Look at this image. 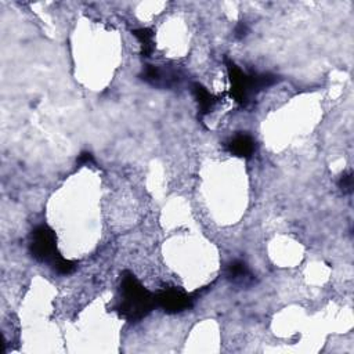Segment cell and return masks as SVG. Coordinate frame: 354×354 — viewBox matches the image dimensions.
<instances>
[{
    "label": "cell",
    "mask_w": 354,
    "mask_h": 354,
    "mask_svg": "<svg viewBox=\"0 0 354 354\" xmlns=\"http://www.w3.org/2000/svg\"><path fill=\"white\" fill-rule=\"evenodd\" d=\"M156 307L155 295L151 293L137 277L126 270L120 274L119 297L115 311L129 322H137L145 318Z\"/></svg>",
    "instance_id": "obj_1"
},
{
    "label": "cell",
    "mask_w": 354,
    "mask_h": 354,
    "mask_svg": "<svg viewBox=\"0 0 354 354\" xmlns=\"http://www.w3.org/2000/svg\"><path fill=\"white\" fill-rule=\"evenodd\" d=\"M29 253L36 261L48 264L59 275H68L77 267V261L61 256L57 249V235L47 224H40L32 230Z\"/></svg>",
    "instance_id": "obj_2"
},
{
    "label": "cell",
    "mask_w": 354,
    "mask_h": 354,
    "mask_svg": "<svg viewBox=\"0 0 354 354\" xmlns=\"http://www.w3.org/2000/svg\"><path fill=\"white\" fill-rule=\"evenodd\" d=\"M225 66L230 80V94L241 106H248L259 91L271 87L279 80L277 75L270 72L248 73L228 58H225Z\"/></svg>",
    "instance_id": "obj_3"
},
{
    "label": "cell",
    "mask_w": 354,
    "mask_h": 354,
    "mask_svg": "<svg viewBox=\"0 0 354 354\" xmlns=\"http://www.w3.org/2000/svg\"><path fill=\"white\" fill-rule=\"evenodd\" d=\"M140 79L156 88H174L180 86L183 80V73L171 66L160 65H144Z\"/></svg>",
    "instance_id": "obj_4"
},
{
    "label": "cell",
    "mask_w": 354,
    "mask_h": 354,
    "mask_svg": "<svg viewBox=\"0 0 354 354\" xmlns=\"http://www.w3.org/2000/svg\"><path fill=\"white\" fill-rule=\"evenodd\" d=\"M156 307H160L167 314H177L183 313L192 307L194 304V296L185 293L184 290L169 286L163 288L155 295Z\"/></svg>",
    "instance_id": "obj_5"
},
{
    "label": "cell",
    "mask_w": 354,
    "mask_h": 354,
    "mask_svg": "<svg viewBox=\"0 0 354 354\" xmlns=\"http://www.w3.org/2000/svg\"><path fill=\"white\" fill-rule=\"evenodd\" d=\"M225 149L236 158L249 159L256 151V141L248 133H236L225 142Z\"/></svg>",
    "instance_id": "obj_6"
},
{
    "label": "cell",
    "mask_w": 354,
    "mask_h": 354,
    "mask_svg": "<svg viewBox=\"0 0 354 354\" xmlns=\"http://www.w3.org/2000/svg\"><path fill=\"white\" fill-rule=\"evenodd\" d=\"M225 278L238 286H250L254 282V275L249 266L239 259H235L227 264Z\"/></svg>",
    "instance_id": "obj_7"
},
{
    "label": "cell",
    "mask_w": 354,
    "mask_h": 354,
    "mask_svg": "<svg viewBox=\"0 0 354 354\" xmlns=\"http://www.w3.org/2000/svg\"><path fill=\"white\" fill-rule=\"evenodd\" d=\"M191 93L198 104V109H199V118L202 119L203 116H206L209 112L213 111V108L216 106V104L218 102V98L216 95H213L202 83L199 82H192L191 83Z\"/></svg>",
    "instance_id": "obj_8"
},
{
    "label": "cell",
    "mask_w": 354,
    "mask_h": 354,
    "mask_svg": "<svg viewBox=\"0 0 354 354\" xmlns=\"http://www.w3.org/2000/svg\"><path fill=\"white\" fill-rule=\"evenodd\" d=\"M131 33L134 35V37L138 40L140 46H141V54L142 57L148 58L151 57V54L153 53V30L149 28H138V29H133Z\"/></svg>",
    "instance_id": "obj_9"
},
{
    "label": "cell",
    "mask_w": 354,
    "mask_h": 354,
    "mask_svg": "<svg viewBox=\"0 0 354 354\" xmlns=\"http://www.w3.org/2000/svg\"><path fill=\"white\" fill-rule=\"evenodd\" d=\"M337 185L343 194H351L353 192V174L351 173L342 174L337 181Z\"/></svg>",
    "instance_id": "obj_10"
},
{
    "label": "cell",
    "mask_w": 354,
    "mask_h": 354,
    "mask_svg": "<svg viewBox=\"0 0 354 354\" xmlns=\"http://www.w3.org/2000/svg\"><path fill=\"white\" fill-rule=\"evenodd\" d=\"M76 165L77 166H86V165H95V160H94V156L91 155V152L88 151H83L77 155L76 158Z\"/></svg>",
    "instance_id": "obj_11"
},
{
    "label": "cell",
    "mask_w": 354,
    "mask_h": 354,
    "mask_svg": "<svg viewBox=\"0 0 354 354\" xmlns=\"http://www.w3.org/2000/svg\"><path fill=\"white\" fill-rule=\"evenodd\" d=\"M246 35H248V26H246V24H245V22L236 24V26H235V29H234V36H235L236 39H243Z\"/></svg>",
    "instance_id": "obj_12"
}]
</instances>
